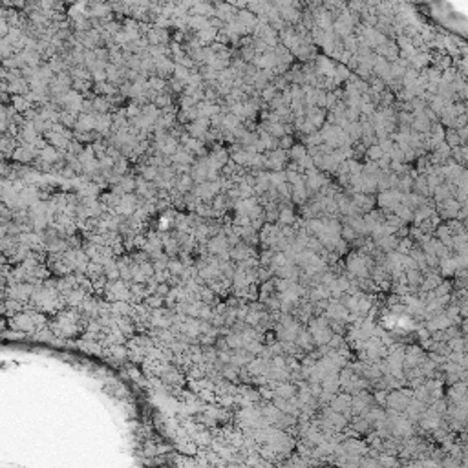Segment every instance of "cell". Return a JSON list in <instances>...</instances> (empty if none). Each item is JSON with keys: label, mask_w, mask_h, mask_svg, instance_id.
I'll use <instances>...</instances> for the list:
<instances>
[{"label": "cell", "mask_w": 468, "mask_h": 468, "mask_svg": "<svg viewBox=\"0 0 468 468\" xmlns=\"http://www.w3.org/2000/svg\"><path fill=\"white\" fill-rule=\"evenodd\" d=\"M278 223H280L282 227H289V225L295 223V212H293L291 207H282V209H280V214H278Z\"/></svg>", "instance_id": "cell-18"}, {"label": "cell", "mask_w": 468, "mask_h": 468, "mask_svg": "<svg viewBox=\"0 0 468 468\" xmlns=\"http://www.w3.org/2000/svg\"><path fill=\"white\" fill-rule=\"evenodd\" d=\"M286 159H287L286 150L276 148V150L269 152V154L265 155V167L273 168L274 172H282L284 165H286Z\"/></svg>", "instance_id": "cell-4"}, {"label": "cell", "mask_w": 468, "mask_h": 468, "mask_svg": "<svg viewBox=\"0 0 468 468\" xmlns=\"http://www.w3.org/2000/svg\"><path fill=\"white\" fill-rule=\"evenodd\" d=\"M368 158L371 159V161H381L382 159V155H384V152H382V148H381V145H371L368 148Z\"/></svg>", "instance_id": "cell-21"}, {"label": "cell", "mask_w": 468, "mask_h": 468, "mask_svg": "<svg viewBox=\"0 0 468 468\" xmlns=\"http://www.w3.org/2000/svg\"><path fill=\"white\" fill-rule=\"evenodd\" d=\"M207 155H209L210 163L218 168V170H223V168L227 167L229 161H231V159H229V152L225 150V148H222V146H214Z\"/></svg>", "instance_id": "cell-5"}, {"label": "cell", "mask_w": 468, "mask_h": 468, "mask_svg": "<svg viewBox=\"0 0 468 468\" xmlns=\"http://www.w3.org/2000/svg\"><path fill=\"white\" fill-rule=\"evenodd\" d=\"M353 203L355 207H357V210L359 212H371L373 210V198L371 196H366V194H357L353 198Z\"/></svg>", "instance_id": "cell-16"}, {"label": "cell", "mask_w": 468, "mask_h": 468, "mask_svg": "<svg viewBox=\"0 0 468 468\" xmlns=\"http://www.w3.org/2000/svg\"><path fill=\"white\" fill-rule=\"evenodd\" d=\"M137 189V179L134 176H123L121 179L117 181V186H115V191L121 192V194H132V191H136Z\"/></svg>", "instance_id": "cell-15"}, {"label": "cell", "mask_w": 468, "mask_h": 468, "mask_svg": "<svg viewBox=\"0 0 468 468\" xmlns=\"http://www.w3.org/2000/svg\"><path fill=\"white\" fill-rule=\"evenodd\" d=\"M39 159H42L44 163H48V165L53 167V165L60 159V152H59V148H55V146L46 145L44 148L39 152Z\"/></svg>", "instance_id": "cell-12"}, {"label": "cell", "mask_w": 468, "mask_h": 468, "mask_svg": "<svg viewBox=\"0 0 468 468\" xmlns=\"http://www.w3.org/2000/svg\"><path fill=\"white\" fill-rule=\"evenodd\" d=\"M130 293L132 291H128V287L121 280H114L108 286V296L110 298H115V300H124V298H128Z\"/></svg>", "instance_id": "cell-7"}, {"label": "cell", "mask_w": 468, "mask_h": 468, "mask_svg": "<svg viewBox=\"0 0 468 468\" xmlns=\"http://www.w3.org/2000/svg\"><path fill=\"white\" fill-rule=\"evenodd\" d=\"M96 130L99 134H110V130H114V117L110 114H101L96 119Z\"/></svg>", "instance_id": "cell-14"}, {"label": "cell", "mask_w": 468, "mask_h": 468, "mask_svg": "<svg viewBox=\"0 0 468 468\" xmlns=\"http://www.w3.org/2000/svg\"><path fill=\"white\" fill-rule=\"evenodd\" d=\"M183 267H185V265H183L181 262H179V260H172V262L168 264V269H170V273H174V274H179V273H181Z\"/></svg>", "instance_id": "cell-22"}, {"label": "cell", "mask_w": 468, "mask_h": 468, "mask_svg": "<svg viewBox=\"0 0 468 468\" xmlns=\"http://www.w3.org/2000/svg\"><path fill=\"white\" fill-rule=\"evenodd\" d=\"M210 255L220 256V258H229L231 256V243H229L227 236L225 234H218V236H212L207 243Z\"/></svg>", "instance_id": "cell-1"}, {"label": "cell", "mask_w": 468, "mask_h": 468, "mask_svg": "<svg viewBox=\"0 0 468 468\" xmlns=\"http://www.w3.org/2000/svg\"><path fill=\"white\" fill-rule=\"evenodd\" d=\"M77 115H73V114H68V112H63L60 114V124L63 127H66L70 130V128H75L77 127Z\"/></svg>", "instance_id": "cell-20"}, {"label": "cell", "mask_w": 468, "mask_h": 468, "mask_svg": "<svg viewBox=\"0 0 468 468\" xmlns=\"http://www.w3.org/2000/svg\"><path fill=\"white\" fill-rule=\"evenodd\" d=\"M15 150H17V141H15V137L4 134V137H2V152H4V155H13Z\"/></svg>", "instance_id": "cell-19"}, {"label": "cell", "mask_w": 468, "mask_h": 468, "mask_svg": "<svg viewBox=\"0 0 468 468\" xmlns=\"http://www.w3.org/2000/svg\"><path fill=\"white\" fill-rule=\"evenodd\" d=\"M236 22L240 24L241 26V29L243 32H251V29H255L256 26H258V20H256V17H255V13L253 11H238V15H236Z\"/></svg>", "instance_id": "cell-6"}, {"label": "cell", "mask_w": 468, "mask_h": 468, "mask_svg": "<svg viewBox=\"0 0 468 468\" xmlns=\"http://www.w3.org/2000/svg\"><path fill=\"white\" fill-rule=\"evenodd\" d=\"M196 327H198V324L194 322V326H192V331L196 333ZM186 331H191V324H186Z\"/></svg>", "instance_id": "cell-23"}, {"label": "cell", "mask_w": 468, "mask_h": 468, "mask_svg": "<svg viewBox=\"0 0 468 468\" xmlns=\"http://www.w3.org/2000/svg\"><path fill=\"white\" fill-rule=\"evenodd\" d=\"M13 110L15 112H18V114H26V112H29L32 110V105H33V97L32 93H26V96H13Z\"/></svg>", "instance_id": "cell-10"}, {"label": "cell", "mask_w": 468, "mask_h": 468, "mask_svg": "<svg viewBox=\"0 0 468 468\" xmlns=\"http://www.w3.org/2000/svg\"><path fill=\"white\" fill-rule=\"evenodd\" d=\"M210 119H196L194 123H191L189 127H186V132H189V136L194 137V139H200V141L205 143V139L209 137V132H210Z\"/></svg>", "instance_id": "cell-2"}, {"label": "cell", "mask_w": 468, "mask_h": 468, "mask_svg": "<svg viewBox=\"0 0 468 468\" xmlns=\"http://www.w3.org/2000/svg\"><path fill=\"white\" fill-rule=\"evenodd\" d=\"M96 119L97 114H81L77 119L75 132H91V130H96Z\"/></svg>", "instance_id": "cell-8"}, {"label": "cell", "mask_w": 468, "mask_h": 468, "mask_svg": "<svg viewBox=\"0 0 468 468\" xmlns=\"http://www.w3.org/2000/svg\"><path fill=\"white\" fill-rule=\"evenodd\" d=\"M152 105L163 112V110H167V108H172V97L168 96L167 91L158 93V96H154V99H152Z\"/></svg>", "instance_id": "cell-17"}, {"label": "cell", "mask_w": 468, "mask_h": 468, "mask_svg": "<svg viewBox=\"0 0 468 468\" xmlns=\"http://www.w3.org/2000/svg\"><path fill=\"white\" fill-rule=\"evenodd\" d=\"M35 315L24 313L18 315L17 318H13V326H17L18 329H24V331H33L35 329Z\"/></svg>", "instance_id": "cell-13"}, {"label": "cell", "mask_w": 468, "mask_h": 468, "mask_svg": "<svg viewBox=\"0 0 468 468\" xmlns=\"http://www.w3.org/2000/svg\"><path fill=\"white\" fill-rule=\"evenodd\" d=\"M251 256H253V247L247 243H236L231 249V258L240 260V262H249Z\"/></svg>", "instance_id": "cell-11"}, {"label": "cell", "mask_w": 468, "mask_h": 468, "mask_svg": "<svg viewBox=\"0 0 468 468\" xmlns=\"http://www.w3.org/2000/svg\"><path fill=\"white\" fill-rule=\"evenodd\" d=\"M198 112H200V117L203 119H212L214 115L222 114V110H220V105H216V103H212V101H201L200 105H198Z\"/></svg>", "instance_id": "cell-9"}, {"label": "cell", "mask_w": 468, "mask_h": 468, "mask_svg": "<svg viewBox=\"0 0 468 468\" xmlns=\"http://www.w3.org/2000/svg\"><path fill=\"white\" fill-rule=\"evenodd\" d=\"M11 158H13V161L26 165V163H32V161H35V159L39 158V150L32 145H22V143H20V146H17V150L13 152Z\"/></svg>", "instance_id": "cell-3"}]
</instances>
